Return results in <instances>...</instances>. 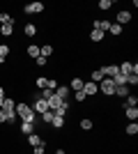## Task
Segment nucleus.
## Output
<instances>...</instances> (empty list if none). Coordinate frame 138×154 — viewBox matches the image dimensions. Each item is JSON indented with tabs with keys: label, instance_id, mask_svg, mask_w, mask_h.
Instances as JSON below:
<instances>
[{
	"label": "nucleus",
	"instance_id": "nucleus-1",
	"mask_svg": "<svg viewBox=\"0 0 138 154\" xmlns=\"http://www.w3.org/2000/svg\"><path fill=\"white\" fill-rule=\"evenodd\" d=\"M16 117H21V122H39V115H35V110L26 101H16Z\"/></svg>",
	"mask_w": 138,
	"mask_h": 154
},
{
	"label": "nucleus",
	"instance_id": "nucleus-2",
	"mask_svg": "<svg viewBox=\"0 0 138 154\" xmlns=\"http://www.w3.org/2000/svg\"><path fill=\"white\" fill-rule=\"evenodd\" d=\"M99 92L104 97H115V83H113V78H104L99 83Z\"/></svg>",
	"mask_w": 138,
	"mask_h": 154
},
{
	"label": "nucleus",
	"instance_id": "nucleus-3",
	"mask_svg": "<svg viewBox=\"0 0 138 154\" xmlns=\"http://www.w3.org/2000/svg\"><path fill=\"white\" fill-rule=\"evenodd\" d=\"M118 69L122 76H129V74H138V62H120Z\"/></svg>",
	"mask_w": 138,
	"mask_h": 154
},
{
	"label": "nucleus",
	"instance_id": "nucleus-4",
	"mask_svg": "<svg viewBox=\"0 0 138 154\" xmlns=\"http://www.w3.org/2000/svg\"><path fill=\"white\" fill-rule=\"evenodd\" d=\"M41 12H44V2H39V0L23 5V14H41Z\"/></svg>",
	"mask_w": 138,
	"mask_h": 154
},
{
	"label": "nucleus",
	"instance_id": "nucleus-5",
	"mask_svg": "<svg viewBox=\"0 0 138 154\" xmlns=\"http://www.w3.org/2000/svg\"><path fill=\"white\" fill-rule=\"evenodd\" d=\"M99 71L104 74V78H113V76H118V74H120L118 64H104V67H101Z\"/></svg>",
	"mask_w": 138,
	"mask_h": 154
},
{
	"label": "nucleus",
	"instance_id": "nucleus-6",
	"mask_svg": "<svg viewBox=\"0 0 138 154\" xmlns=\"http://www.w3.org/2000/svg\"><path fill=\"white\" fill-rule=\"evenodd\" d=\"M30 108L35 110V115H41V113H46V110H48V103H46L44 99H35V103L30 106Z\"/></svg>",
	"mask_w": 138,
	"mask_h": 154
},
{
	"label": "nucleus",
	"instance_id": "nucleus-7",
	"mask_svg": "<svg viewBox=\"0 0 138 154\" xmlns=\"http://www.w3.org/2000/svg\"><path fill=\"white\" fill-rule=\"evenodd\" d=\"M69 108H72V101H69V99H65V101L60 103L58 108L53 110V115H58V117H65V115H67V110H69Z\"/></svg>",
	"mask_w": 138,
	"mask_h": 154
},
{
	"label": "nucleus",
	"instance_id": "nucleus-8",
	"mask_svg": "<svg viewBox=\"0 0 138 154\" xmlns=\"http://www.w3.org/2000/svg\"><path fill=\"white\" fill-rule=\"evenodd\" d=\"M97 83H92V81H85V83H83V92H85V97L87 99H90V97H94L97 94Z\"/></svg>",
	"mask_w": 138,
	"mask_h": 154
},
{
	"label": "nucleus",
	"instance_id": "nucleus-9",
	"mask_svg": "<svg viewBox=\"0 0 138 154\" xmlns=\"http://www.w3.org/2000/svg\"><path fill=\"white\" fill-rule=\"evenodd\" d=\"M127 23H131V12L120 9L118 12V26H127Z\"/></svg>",
	"mask_w": 138,
	"mask_h": 154
},
{
	"label": "nucleus",
	"instance_id": "nucleus-10",
	"mask_svg": "<svg viewBox=\"0 0 138 154\" xmlns=\"http://www.w3.org/2000/svg\"><path fill=\"white\" fill-rule=\"evenodd\" d=\"M122 108H124V115H127V120H129V122H136V120H138V106H133V108L122 106Z\"/></svg>",
	"mask_w": 138,
	"mask_h": 154
},
{
	"label": "nucleus",
	"instance_id": "nucleus-11",
	"mask_svg": "<svg viewBox=\"0 0 138 154\" xmlns=\"http://www.w3.org/2000/svg\"><path fill=\"white\" fill-rule=\"evenodd\" d=\"M19 131H21L23 136L35 134V122H21V124H19Z\"/></svg>",
	"mask_w": 138,
	"mask_h": 154
},
{
	"label": "nucleus",
	"instance_id": "nucleus-12",
	"mask_svg": "<svg viewBox=\"0 0 138 154\" xmlns=\"http://www.w3.org/2000/svg\"><path fill=\"white\" fill-rule=\"evenodd\" d=\"M69 94H72L69 85H58L55 88V97H60V99H69Z\"/></svg>",
	"mask_w": 138,
	"mask_h": 154
},
{
	"label": "nucleus",
	"instance_id": "nucleus-13",
	"mask_svg": "<svg viewBox=\"0 0 138 154\" xmlns=\"http://www.w3.org/2000/svg\"><path fill=\"white\" fill-rule=\"evenodd\" d=\"M83 83H85V81H81V76L72 78V81H69V90H74V92H81V90H83Z\"/></svg>",
	"mask_w": 138,
	"mask_h": 154
},
{
	"label": "nucleus",
	"instance_id": "nucleus-14",
	"mask_svg": "<svg viewBox=\"0 0 138 154\" xmlns=\"http://www.w3.org/2000/svg\"><path fill=\"white\" fill-rule=\"evenodd\" d=\"M41 143H44V140H41V136L37 134V131L28 136V145H30V147H37V145H41Z\"/></svg>",
	"mask_w": 138,
	"mask_h": 154
},
{
	"label": "nucleus",
	"instance_id": "nucleus-15",
	"mask_svg": "<svg viewBox=\"0 0 138 154\" xmlns=\"http://www.w3.org/2000/svg\"><path fill=\"white\" fill-rule=\"evenodd\" d=\"M23 35L26 37H35L37 35V23H26L23 26Z\"/></svg>",
	"mask_w": 138,
	"mask_h": 154
},
{
	"label": "nucleus",
	"instance_id": "nucleus-16",
	"mask_svg": "<svg viewBox=\"0 0 138 154\" xmlns=\"http://www.w3.org/2000/svg\"><path fill=\"white\" fill-rule=\"evenodd\" d=\"M39 55L48 60V58L53 55V46H51V44H41V46H39Z\"/></svg>",
	"mask_w": 138,
	"mask_h": 154
},
{
	"label": "nucleus",
	"instance_id": "nucleus-17",
	"mask_svg": "<svg viewBox=\"0 0 138 154\" xmlns=\"http://www.w3.org/2000/svg\"><path fill=\"white\" fill-rule=\"evenodd\" d=\"M0 26H14V16L7 12H0Z\"/></svg>",
	"mask_w": 138,
	"mask_h": 154
},
{
	"label": "nucleus",
	"instance_id": "nucleus-18",
	"mask_svg": "<svg viewBox=\"0 0 138 154\" xmlns=\"http://www.w3.org/2000/svg\"><path fill=\"white\" fill-rule=\"evenodd\" d=\"M28 58H32V60H37V58H39V44H30V46H28Z\"/></svg>",
	"mask_w": 138,
	"mask_h": 154
},
{
	"label": "nucleus",
	"instance_id": "nucleus-19",
	"mask_svg": "<svg viewBox=\"0 0 138 154\" xmlns=\"http://www.w3.org/2000/svg\"><path fill=\"white\" fill-rule=\"evenodd\" d=\"M90 42H94V44L104 42V32H101V30H97V28H92V32H90Z\"/></svg>",
	"mask_w": 138,
	"mask_h": 154
},
{
	"label": "nucleus",
	"instance_id": "nucleus-20",
	"mask_svg": "<svg viewBox=\"0 0 138 154\" xmlns=\"http://www.w3.org/2000/svg\"><path fill=\"white\" fill-rule=\"evenodd\" d=\"M62 101H65V99H60V97H55V92H53V97L48 99V101H46V103H48V110H55V108H58V106H60Z\"/></svg>",
	"mask_w": 138,
	"mask_h": 154
},
{
	"label": "nucleus",
	"instance_id": "nucleus-21",
	"mask_svg": "<svg viewBox=\"0 0 138 154\" xmlns=\"http://www.w3.org/2000/svg\"><path fill=\"white\" fill-rule=\"evenodd\" d=\"M122 106H129V108L138 106V97H136V94H127V97H124V103H122Z\"/></svg>",
	"mask_w": 138,
	"mask_h": 154
},
{
	"label": "nucleus",
	"instance_id": "nucleus-22",
	"mask_svg": "<svg viewBox=\"0 0 138 154\" xmlns=\"http://www.w3.org/2000/svg\"><path fill=\"white\" fill-rule=\"evenodd\" d=\"M7 58H9V46H7V44H0V64H5Z\"/></svg>",
	"mask_w": 138,
	"mask_h": 154
},
{
	"label": "nucleus",
	"instance_id": "nucleus-23",
	"mask_svg": "<svg viewBox=\"0 0 138 154\" xmlns=\"http://www.w3.org/2000/svg\"><path fill=\"white\" fill-rule=\"evenodd\" d=\"M127 94H131L129 85H115V97H127Z\"/></svg>",
	"mask_w": 138,
	"mask_h": 154
},
{
	"label": "nucleus",
	"instance_id": "nucleus-24",
	"mask_svg": "<svg viewBox=\"0 0 138 154\" xmlns=\"http://www.w3.org/2000/svg\"><path fill=\"white\" fill-rule=\"evenodd\" d=\"M108 32H111L113 37H120V35L124 32V28H122V26H118V23H111V28H108Z\"/></svg>",
	"mask_w": 138,
	"mask_h": 154
},
{
	"label": "nucleus",
	"instance_id": "nucleus-25",
	"mask_svg": "<svg viewBox=\"0 0 138 154\" xmlns=\"http://www.w3.org/2000/svg\"><path fill=\"white\" fill-rule=\"evenodd\" d=\"M81 129H83V131H92V129H94V122H92L90 117H83V120H81Z\"/></svg>",
	"mask_w": 138,
	"mask_h": 154
},
{
	"label": "nucleus",
	"instance_id": "nucleus-26",
	"mask_svg": "<svg viewBox=\"0 0 138 154\" xmlns=\"http://www.w3.org/2000/svg\"><path fill=\"white\" fill-rule=\"evenodd\" d=\"M53 117H55V115H53V110H46V113H41V115H39V120H41L44 124H51Z\"/></svg>",
	"mask_w": 138,
	"mask_h": 154
},
{
	"label": "nucleus",
	"instance_id": "nucleus-27",
	"mask_svg": "<svg viewBox=\"0 0 138 154\" xmlns=\"http://www.w3.org/2000/svg\"><path fill=\"white\" fill-rule=\"evenodd\" d=\"M97 7L101 9V12H108V9L113 7V0H99V2H97Z\"/></svg>",
	"mask_w": 138,
	"mask_h": 154
},
{
	"label": "nucleus",
	"instance_id": "nucleus-28",
	"mask_svg": "<svg viewBox=\"0 0 138 154\" xmlns=\"http://www.w3.org/2000/svg\"><path fill=\"white\" fill-rule=\"evenodd\" d=\"M0 35H2V37H12L14 35V26H0Z\"/></svg>",
	"mask_w": 138,
	"mask_h": 154
},
{
	"label": "nucleus",
	"instance_id": "nucleus-29",
	"mask_svg": "<svg viewBox=\"0 0 138 154\" xmlns=\"http://www.w3.org/2000/svg\"><path fill=\"white\" fill-rule=\"evenodd\" d=\"M35 85H37L39 90H46V88H48V78H46V76H39L37 81H35Z\"/></svg>",
	"mask_w": 138,
	"mask_h": 154
},
{
	"label": "nucleus",
	"instance_id": "nucleus-30",
	"mask_svg": "<svg viewBox=\"0 0 138 154\" xmlns=\"http://www.w3.org/2000/svg\"><path fill=\"white\" fill-rule=\"evenodd\" d=\"M124 131H127V136H136V134H138V124H136V122H129Z\"/></svg>",
	"mask_w": 138,
	"mask_h": 154
},
{
	"label": "nucleus",
	"instance_id": "nucleus-31",
	"mask_svg": "<svg viewBox=\"0 0 138 154\" xmlns=\"http://www.w3.org/2000/svg\"><path fill=\"white\" fill-rule=\"evenodd\" d=\"M90 78H92V83H101V81H104V74H101L99 69H94V71L90 74Z\"/></svg>",
	"mask_w": 138,
	"mask_h": 154
},
{
	"label": "nucleus",
	"instance_id": "nucleus-32",
	"mask_svg": "<svg viewBox=\"0 0 138 154\" xmlns=\"http://www.w3.org/2000/svg\"><path fill=\"white\" fill-rule=\"evenodd\" d=\"M51 127L62 129V127H65V117H58V115H55V117H53V122H51Z\"/></svg>",
	"mask_w": 138,
	"mask_h": 154
},
{
	"label": "nucleus",
	"instance_id": "nucleus-33",
	"mask_svg": "<svg viewBox=\"0 0 138 154\" xmlns=\"http://www.w3.org/2000/svg\"><path fill=\"white\" fill-rule=\"evenodd\" d=\"M113 83H115V85H127V76L118 74V76H113Z\"/></svg>",
	"mask_w": 138,
	"mask_h": 154
},
{
	"label": "nucleus",
	"instance_id": "nucleus-34",
	"mask_svg": "<svg viewBox=\"0 0 138 154\" xmlns=\"http://www.w3.org/2000/svg\"><path fill=\"white\" fill-rule=\"evenodd\" d=\"M127 85H133V88H136L138 85V74H129V76H127Z\"/></svg>",
	"mask_w": 138,
	"mask_h": 154
},
{
	"label": "nucleus",
	"instance_id": "nucleus-35",
	"mask_svg": "<svg viewBox=\"0 0 138 154\" xmlns=\"http://www.w3.org/2000/svg\"><path fill=\"white\" fill-rule=\"evenodd\" d=\"M44 152H46V143H41V145L32 147V154H44Z\"/></svg>",
	"mask_w": 138,
	"mask_h": 154
},
{
	"label": "nucleus",
	"instance_id": "nucleus-36",
	"mask_svg": "<svg viewBox=\"0 0 138 154\" xmlns=\"http://www.w3.org/2000/svg\"><path fill=\"white\" fill-rule=\"evenodd\" d=\"M74 99H76V101H78V103H83V101H85V99H87V97H85V92L81 90V92H76V97H74Z\"/></svg>",
	"mask_w": 138,
	"mask_h": 154
},
{
	"label": "nucleus",
	"instance_id": "nucleus-37",
	"mask_svg": "<svg viewBox=\"0 0 138 154\" xmlns=\"http://www.w3.org/2000/svg\"><path fill=\"white\" fill-rule=\"evenodd\" d=\"M35 64H37V67H46V64H48V60H46V58H41V55H39V58L35 60Z\"/></svg>",
	"mask_w": 138,
	"mask_h": 154
},
{
	"label": "nucleus",
	"instance_id": "nucleus-38",
	"mask_svg": "<svg viewBox=\"0 0 138 154\" xmlns=\"http://www.w3.org/2000/svg\"><path fill=\"white\" fill-rule=\"evenodd\" d=\"M7 122V115H5V110H0V124H5Z\"/></svg>",
	"mask_w": 138,
	"mask_h": 154
},
{
	"label": "nucleus",
	"instance_id": "nucleus-39",
	"mask_svg": "<svg viewBox=\"0 0 138 154\" xmlns=\"http://www.w3.org/2000/svg\"><path fill=\"white\" fill-rule=\"evenodd\" d=\"M0 99H5V88L0 85Z\"/></svg>",
	"mask_w": 138,
	"mask_h": 154
},
{
	"label": "nucleus",
	"instance_id": "nucleus-40",
	"mask_svg": "<svg viewBox=\"0 0 138 154\" xmlns=\"http://www.w3.org/2000/svg\"><path fill=\"white\" fill-rule=\"evenodd\" d=\"M0 110H2V99H0Z\"/></svg>",
	"mask_w": 138,
	"mask_h": 154
}]
</instances>
